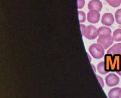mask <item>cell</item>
<instances>
[{"label": "cell", "instance_id": "1", "mask_svg": "<svg viewBox=\"0 0 121 98\" xmlns=\"http://www.w3.org/2000/svg\"><path fill=\"white\" fill-rule=\"evenodd\" d=\"M104 48L99 44L91 45L88 49L91 55L95 59H99L103 57L104 54Z\"/></svg>", "mask_w": 121, "mask_h": 98}, {"label": "cell", "instance_id": "2", "mask_svg": "<svg viewBox=\"0 0 121 98\" xmlns=\"http://www.w3.org/2000/svg\"><path fill=\"white\" fill-rule=\"evenodd\" d=\"M113 37L111 35H104L99 36L97 40V43L106 49L111 46L113 42Z\"/></svg>", "mask_w": 121, "mask_h": 98}, {"label": "cell", "instance_id": "3", "mask_svg": "<svg viewBox=\"0 0 121 98\" xmlns=\"http://www.w3.org/2000/svg\"><path fill=\"white\" fill-rule=\"evenodd\" d=\"M98 36V29L93 25H89L86 27L84 36L89 40H93Z\"/></svg>", "mask_w": 121, "mask_h": 98}, {"label": "cell", "instance_id": "4", "mask_svg": "<svg viewBox=\"0 0 121 98\" xmlns=\"http://www.w3.org/2000/svg\"><path fill=\"white\" fill-rule=\"evenodd\" d=\"M105 70L107 72L115 71L113 64V55L107 53L104 55Z\"/></svg>", "mask_w": 121, "mask_h": 98}, {"label": "cell", "instance_id": "5", "mask_svg": "<svg viewBox=\"0 0 121 98\" xmlns=\"http://www.w3.org/2000/svg\"><path fill=\"white\" fill-rule=\"evenodd\" d=\"M106 85L109 87H113L118 84L120 81L119 78L115 74L110 73L105 78Z\"/></svg>", "mask_w": 121, "mask_h": 98}, {"label": "cell", "instance_id": "6", "mask_svg": "<svg viewBox=\"0 0 121 98\" xmlns=\"http://www.w3.org/2000/svg\"><path fill=\"white\" fill-rule=\"evenodd\" d=\"M100 15L98 11L95 10H90L87 15V19L91 23H97L100 19Z\"/></svg>", "mask_w": 121, "mask_h": 98}, {"label": "cell", "instance_id": "7", "mask_svg": "<svg viewBox=\"0 0 121 98\" xmlns=\"http://www.w3.org/2000/svg\"><path fill=\"white\" fill-rule=\"evenodd\" d=\"M114 21V19L113 15L111 13H105L102 17V23L107 26H112Z\"/></svg>", "mask_w": 121, "mask_h": 98}, {"label": "cell", "instance_id": "8", "mask_svg": "<svg viewBox=\"0 0 121 98\" xmlns=\"http://www.w3.org/2000/svg\"><path fill=\"white\" fill-rule=\"evenodd\" d=\"M103 8L102 3L99 0H91L88 3V8L90 10L100 11Z\"/></svg>", "mask_w": 121, "mask_h": 98}, {"label": "cell", "instance_id": "9", "mask_svg": "<svg viewBox=\"0 0 121 98\" xmlns=\"http://www.w3.org/2000/svg\"><path fill=\"white\" fill-rule=\"evenodd\" d=\"M121 55L116 54L113 55V64L114 71L116 72L120 71L121 70Z\"/></svg>", "mask_w": 121, "mask_h": 98}, {"label": "cell", "instance_id": "10", "mask_svg": "<svg viewBox=\"0 0 121 98\" xmlns=\"http://www.w3.org/2000/svg\"><path fill=\"white\" fill-rule=\"evenodd\" d=\"M107 53L111 54L112 55L116 54L121 55V43L114 45L108 50Z\"/></svg>", "mask_w": 121, "mask_h": 98}, {"label": "cell", "instance_id": "11", "mask_svg": "<svg viewBox=\"0 0 121 98\" xmlns=\"http://www.w3.org/2000/svg\"><path fill=\"white\" fill-rule=\"evenodd\" d=\"M109 98H120L121 97V88L115 87L110 90L108 94Z\"/></svg>", "mask_w": 121, "mask_h": 98}, {"label": "cell", "instance_id": "12", "mask_svg": "<svg viewBox=\"0 0 121 98\" xmlns=\"http://www.w3.org/2000/svg\"><path fill=\"white\" fill-rule=\"evenodd\" d=\"M98 33L99 36L104 35H111L112 31L109 27H101L98 29Z\"/></svg>", "mask_w": 121, "mask_h": 98}, {"label": "cell", "instance_id": "13", "mask_svg": "<svg viewBox=\"0 0 121 98\" xmlns=\"http://www.w3.org/2000/svg\"><path fill=\"white\" fill-rule=\"evenodd\" d=\"M113 40L116 42L121 41V29H117L113 33Z\"/></svg>", "mask_w": 121, "mask_h": 98}, {"label": "cell", "instance_id": "14", "mask_svg": "<svg viewBox=\"0 0 121 98\" xmlns=\"http://www.w3.org/2000/svg\"><path fill=\"white\" fill-rule=\"evenodd\" d=\"M97 69L98 71L101 74H106L108 72L105 71V67H104V62H101L97 64Z\"/></svg>", "mask_w": 121, "mask_h": 98}, {"label": "cell", "instance_id": "15", "mask_svg": "<svg viewBox=\"0 0 121 98\" xmlns=\"http://www.w3.org/2000/svg\"><path fill=\"white\" fill-rule=\"evenodd\" d=\"M115 17L116 22L121 24V9H117L115 13Z\"/></svg>", "mask_w": 121, "mask_h": 98}, {"label": "cell", "instance_id": "16", "mask_svg": "<svg viewBox=\"0 0 121 98\" xmlns=\"http://www.w3.org/2000/svg\"><path fill=\"white\" fill-rule=\"evenodd\" d=\"M78 18L79 22L82 23L85 22L86 20V14L85 13L82 11L79 10L78 11Z\"/></svg>", "mask_w": 121, "mask_h": 98}, {"label": "cell", "instance_id": "17", "mask_svg": "<svg viewBox=\"0 0 121 98\" xmlns=\"http://www.w3.org/2000/svg\"><path fill=\"white\" fill-rule=\"evenodd\" d=\"M121 3V0H112L108 4L112 7L116 8L120 5Z\"/></svg>", "mask_w": 121, "mask_h": 98}, {"label": "cell", "instance_id": "18", "mask_svg": "<svg viewBox=\"0 0 121 98\" xmlns=\"http://www.w3.org/2000/svg\"><path fill=\"white\" fill-rule=\"evenodd\" d=\"M78 2V8L81 9L83 8L85 5V0H77Z\"/></svg>", "mask_w": 121, "mask_h": 98}, {"label": "cell", "instance_id": "19", "mask_svg": "<svg viewBox=\"0 0 121 98\" xmlns=\"http://www.w3.org/2000/svg\"><path fill=\"white\" fill-rule=\"evenodd\" d=\"M96 77H97V78L101 87L103 88L104 86V81H103V80L102 78L101 77H100L99 76H98V75H96Z\"/></svg>", "mask_w": 121, "mask_h": 98}, {"label": "cell", "instance_id": "20", "mask_svg": "<svg viewBox=\"0 0 121 98\" xmlns=\"http://www.w3.org/2000/svg\"><path fill=\"white\" fill-rule=\"evenodd\" d=\"M80 29H81V34H82V36H84V33L85 32V30L86 29V27L83 24H80Z\"/></svg>", "mask_w": 121, "mask_h": 98}, {"label": "cell", "instance_id": "21", "mask_svg": "<svg viewBox=\"0 0 121 98\" xmlns=\"http://www.w3.org/2000/svg\"><path fill=\"white\" fill-rule=\"evenodd\" d=\"M117 72V73L118 74H119V75L121 76V70L120 71H118V72Z\"/></svg>", "mask_w": 121, "mask_h": 98}, {"label": "cell", "instance_id": "22", "mask_svg": "<svg viewBox=\"0 0 121 98\" xmlns=\"http://www.w3.org/2000/svg\"><path fill=\"white\" fill-rule=\"evenodd\" d=\"M91 65L92 66V67L93 68V70H94V72H95V67H94V65H93V64H91Z\"/></svg>", "mask_w": 121, "mask_h": 98}, {"label": "cell", "instance_id": "23", "mask_svg": "<svg viewBox=\"0 0 121 98\" xmlns=\"http://www.w3.org/2000/svg\"><path fill=\"white\" fill-rule=\"evenodd\" d=\"M106 1H107V2L108 3L110 1H111L112 0H105Z\"/></svg>", "mask_w": 121, "mask_h": 98}, {"label": "cell", "instance_id": "24", "mask_svg": "<svg viewBox=\"0 0 121 98\" xmlns=\"http://www.w3.org/2000/svg\"></svg>", "mask_w": 121, "mask_h": 98}, {"label": "cell", "instance_id": "25", "mask_svg": "<svg viewBox=\"0 0 121 98\" xmlns=\"http://www.w3.org/2000/svg\"></svg>", "mask_w": 121, "mask_h": 98}]
</instances>
